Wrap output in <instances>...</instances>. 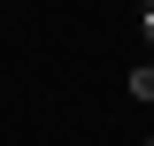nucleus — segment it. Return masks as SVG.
Segmentation results:
<instances>
[{
    "label": "nucleus",
    "instance_id": "nucleus-3",
    "mask_svg": "<svg viewBox=\"0 0 154 146\" xmlns=\"http://www.w3.org/2000/svg\"><path fill=\"white\" fill-rule=\"evenodd\" d=\"M146 8H154V0H139V16H146Z\"/></svg>",
    "mask_w": 154,
    "mask_h": 146
},
{
    "label": "nucleus",
    "instance_id": "nucleus-1",
    "mask_svg": "<svg viewBox=\"0 0 154 146\" xmlns=\"http://www.w3.org/2000/svg\"><path fill=\"white\" fill-rule=\"evenodd\" d=\"M131 100H146V108H154V62H139V69H131Z\"/></svg>",
    "mask_w": 154,
    "mask_h": 146
},
{
    "label": "nucleus",
    "instance_id": "nucleus-2",
    "mask_svg": "<svg viewBox=\"0 0 154 146\" xmlns=\"http://www.w3.org/2000/svg\"><path fill=\"white\" fill-rule=\"evenodd\" d=\"M139 31H146V46H154V8H146V16H139Z\"/></svg>",
    "mask_w": 154,
    "mask_h": 146
},
{
    "label": "nucleus",
    "instance_id": "nucleus-4",
    "mask_svg": "<svg viewBox=\"0 0 154 146\" xmlns=\"http://www.w3.org/2000/svg\"><path fill=\"white\" fill-rule=\"evenodd\" d=\"M139 146H154V138H139Z\"/></svg>",
    "mask_w": 154,
    "mask_h": 146
}]
</instances>
